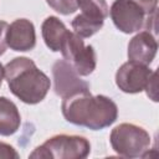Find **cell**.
<instances>
[{
    "label": "cell",
    "mask_w": 159,
    "mask_h": 159,
    "mask_svg": "<svg viewBox=\"0 0 159 159\" xmlns=\"http://www.w3.org/2000/svg\"><path fill=\"white\" fill-rule=\"evenodd\" d=\"M6 45L14 51L26 52L36 46V32L34 24L27 19H16L6 32Z\"/></svg>",
    "instance_id": "10"
},
{
    "label": "cell",
    "mask_w": 159,
    "mask_h": 159,
    "mask_svg": "<svg viewBox=\"0 0 159 159\" xmlns=\"http://www.w3.org/2000/svg\"><path fill=\"white\" fill-rule=\"evenodd\" d=\"M7 27H9V24L4 20H0V56H2L7 48V45H6Z\"/></svg>",
    "instance_id": "16"
},
{
    "label": "cell",
    "mask_w": 159,
    "mask_h": 159,
    "mask_svg": "<svg viewBox=\"0 0 159 159\" xmlns=\"http://www.w3.org/2000/svg\"><path fill=\"white\" fill-rule=\"evenodd\" d=\"M0 158H5V159H11V158L19 159L20 155H19V153L15 150V148L12 145L0 142Z\"/></svg>",
    "instance_id": "15"
},
{
    "label": "cell",
    "mask_w": 159,
    "mask_h": 159,
    "mask_svg": "<svg viewBox=\"0 0 159 159\" xmlns=\"http://www.w3.org/2000/svg\"><path fill=\"white\" fill-rule=\"evenodd\" d=\"M137 1L148 14H153L157 12V5H158V0H134Z\"/></svg>",
    "instance_id": "18"
},
{
    "label": "cell",
    "mask_w": 159,
    "mask_h": 159,
    "mask_svg": "<svg viewBox=\"0 0 159 159\" xmlns=\"http://www.w3.org/2000/svg\"><path fill=\"white\" fill-rule=\"evenodd\" d=\"M114 26L123 34L138 32L143 27L149 30L150 21L155 22L157 12L148 14L134 0H114L109 9Z\"/></svg>",
    "instance_id": "5"
},
{
    "label": "cell",
    "mask_w": 159,
    "mask_h": 159,
    "mask_svg": "<svg viewBox=\"0 0 159 159\" xmlns=\"http://www.w3.org/2000/svg\"><path fill=\"white\" fill-rule=\"evenodd\" d=\"M65 119L75 125L101 130L112 125L118 117V107L107 96H92L89 91L63 98L61 104Z\"/></svg>",
    "instance_id": "1"
},
{
    "label": "cell",
    "mask_w": 159,
    "mask_h": 159,
    "mask_svg": "<svg viewBox=\"0 0 159 159\" xmlns=\"http://www.w3.org/2000/svg\"><path fill=\"white\" fill-rule=\"evenodd\" d=\"M46 2L50 5V7L61 15L73 14L78 9L77 0H46Z\"/></svg>",
    "instance_id": "14"
},
{
    "label": "cell",
    "mask_w": 159,
    "mask_h": 159,
    "mask_svg": "<svg viewBox=\"0 0 159 159\" xmlns=\"http://www.w3.org/2000/svg\"><path fill=\"white\" fill-rule=\"evenodd\" d=\"M4 77H5V67L0 63V86H1V83H2Z\"/></svg>",
    "instance_id": "19"
},
{
    "label": "cell",
    "mask_w": 159,
    "mask_h": 159,
    "mask_svg": "<svg viewBox=\"0 0 159 159\" xmlns=\"http://www.w3.org/2000/svg\"><path fill=\"white\" fill-rule=\"evenodd\" d=\"M68 30L65 24L56 16H48L43 20L41 25V34L46 46L53 51L58 52L61 50L62 42L68 35Z\"/></svg>",
    "instance_id": "12"
},
{
    "label": "cell",
    "mask_w": 159,
    "mask_h": 159,
    "mask_svg": "<svg viewBox=\"0 0 159 159\" xmlns=\"http://www.w3.org/2000/svg\"><path fill=\"white\" fill-rule=\"evenodd\" d=\"M53 89L62 99L80 92L89 91V84L80 78V75L65 61L57 60L52 66Z\"/></svg>",
    "instance_id": "9"
},
{
    "label": "cell",
    "mask_w": 159,
    "mask_h": 159,
    "mask_svg": "<svg viewBox=\"0 0 159 159\" xmlns=\"http://www.w3.org/2000/svg\"><path fill=\"white\" fill-rule=\"evenodd\" d=\"M154 72L145 65L128 61L117 70L116 84L124 93H139L145 89Z\"/></svg>",
    "instance_id": "8"
},
{
    "label": "cell",
    "mask_w": 159,
    "mask_h": 159,
    "mask_svg": "<svg viewBox=\"0 0 159 159\" xmlns=\"http://www.w3.org/2000/svg\"><path fill=\"white\" fill-rule=\"evenodd\" d=\"M63 60L80 76H89L97 66V56L92 45H84L82 37L75 32H68L61 46Z\"/></svg>",
    "instance_id": "6"
},
{
    "label": "cell",
    "mask_w": 159,
    "mask_h": 159,
    "mask_svg": "<svg viewBox=\"0 0 159 159\" xmlns=\"http://www.w3.org/2000/svg\"><path fill=\"white\" fill-rule=\"evenodd\" d=\"M5 80L11 93L26 104L45 99L51 81L29 57H15L5 66Z\"/></svg>",
    "instance_id": "2"
},
{
    "label": "cell",
    "mask_w": 159,
    "mask_h": 159,
    "mask_svg": "<svg viewBox=\"0 0 159 159\" xmlns=\"http://www.w3.org/2000/svg\"><path fill=\"white\" fill-rule=\"evenodd\" d=\"M158 51V42L155 36L145 30L138 31L135 36H133L128 43V60L134 61L145 66H149Z\"/></svg>",
    "instance_id": "11"
},
{
    "label": "cell",
    "mask_w": 159,
    "mask_h": 159,
    "mask_svg": "<svg viewBox=\"0 0 159 159\" xmlns=\"http://www.w3.org/2000/svg\"><path fill=\"white\" fill-rule=\"evenodd\" d=\"M21 124V116L16 104L6 97H0V135L16 133Z\"/></svg>",
    "instance_id": "13"
},
{
    "label": "cell",
    "mask_w": 159,
    "mask_h": 159,
    "mask_svg": "<svg viewBox=\"0 0 159 159\" xmlns=\"http://www.w3.org/2000/svg\"><path fill=\"white\" fill-rule=\"evenodd\" d=\"M91 153V143L81 135L56 134L35 148L29 158L36 159H83Z\"/></svg>",
    "instance_id": "3"
},
{
    "label": "cell",
    "mask_w": 159,
    "mask_h": 159,
    "mask_svg": "<svg viewBox=\"0 0 159 159\" xmlns=\"http://www.w3.org/2000/svg\"><path fill=\"white\" fill-rule=\"evenodd\" d=\"M145 91H147V96L153 99L154 102H158V96H157V72L153 73L150 81L148 82L147 87H145Z\"/></svg>",
    "instance_id": "17"
},
{
    "label": "cell",
    "mask_w": 159,
    "mask_h": 159,
    "mask_svg": "<svg viewBox=\"0 0 159 159\" xmlns=\"http://www.w3.org/2000/svg\"><path fill=\"white\" fill-rule=\"evenodd\" d=\"M81 12L72 20L73 32L82 39L97 34L109 15V7L106 0H77Z\"/></svg>",
    "instance_id": "7"
},
{
    "label": "cell",
    "mask_w": 159,
    "mask_h": 159,
    "mask_svg": "<svg viewBox=\"0 0 159 159\" xmlns=\"http://www.w3.org/2000/svg\"><path fill=\"white\" fill-rule=\"evenodd\" d=\"M112 149L123 158H145L150 147V135L133 123H122L114 127L109 135Z\"/></svg>",
    "instance_id": "4"
}]
</instances>
